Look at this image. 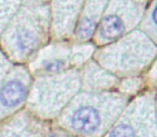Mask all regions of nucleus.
<instances>
[{
	"mask_svg": "<svg viewBox=\"0 0 157 137\" xmlns=\"http://www.w3.org/2000/svg\"><path fill=\"white\" fill-rule=\"evenodd\" d=\"M51 0H23V5H48Z\"/></svg>",
	"mask_w": 157,
	"mask_h": 137,
	"instance_id": "f3484780",
	"label": "nucleus"
},
{
	"mask_svg": "<svg viewBox=\"0 0 157 137\" xmlns=\"http://www.w3.org/2000/svg\"><path fill=\"white\" fill-rule=\"evenodd\" d=\"M150 0H109L95 31V42L108 45L133 31L141 23Z\"/></svg>",
	"mask_w": 157,
	"mask_h": 137,
	"instance_id": "39448f33",
	"label": "nucleus"
},
{
	"mask_svg": "<svg viewBox=\"0 0 157 137\" xmlns=\"http://www.w3.org/2000/svg\"><path fill=\"white\" fill-rule=\"evenodd\" d=\"M80 89L81 70L78 67L59 74L37 76L27 96V111L40 120L58 117Z\"/></svg>",
	"mask_w": 157,
	"mask_h": 137,
	"instance_id": "7ed1b4c3",
	"label": "nucleus"
},
{
	"mask_svg": "<svg viewBox=\"0 0 157 137\" xmlns=\"http://www.w3.org/2000/svg\"><path fill=\"white\" fill-rule=\"evenodd\" d=\"M122 93L129 96L130 93H135L136 91L140 89L141 87V81L139 78H136L135 76H128L127 78L123 79L120 84H118Z\"/></svg>",
	"mask_w": 157,
	"mask_h": 137,
	"instance_id": "2eb2a0df",
	"label": "nucleus"
},
{
	"mask_svg": "<svg viewBox=\"0 0 157 137\" xmlns=\"http://www.w3.org/2000/svg\"><path fill=\"white\" fill-rule=\"evenodd\" d=\"M30 86L28 67H12L0 83V121L15 114L26 103Z\"/></svg>",
	"mask_w": 157,
	"mask_h": 137,
	"instance_id": "0eeeda50",
	"label": "nucleus"
},
{
	"mask_svg": "<svg viewBox=\"0 0 157 137\" xmlns=\"http://www.w3.org/2000/svg\"><path fill=\"white\" fill-rule=\"evenodd\" d=\"M85 0H51V32L57 41L73 34Z\"/></svg>",
	"mask_w": 157,
	"mask_h": 137,
	"instance_id": "1a4fd4ad",
	"label": "nucleus"
},
{
	"mask_svg": "<svg viewBox=\"0 0 157 137\" xmlns=\"http://www.w3.org/2000/svg\"><path fill=\"white\" fill-rule=\"evenodd\" d=\"M120 81L105 71L96 61L92 60L83 65L81 71V88L85 91H112L118 87Z\"/></svg>",
	"mask_w": 157,
	"mask_h": 137,
	"instance_id": "f8f14e48",
	"label": "nucleus"
},
{
	"mask_svg": "<svg viewBox=\"0 0 157 137\" xmlns=\"http://www.w3.org/2000/svg\"><path fill=\"white\" fill-rule=\"evenodd\" d=\"M156 44L141 30L129 32L95 52V60L114 76H132L154 60Z\"/></svg>",
	"mask_w": 157,
	"mask_h": 137,
	"instance_id": "20e7f679",
	"label": "nucleus"
},
{
	"mask_svg": "<svg viewBox=\"0 0 157 137\" xmlns=\"http://www.w3.org/2000/svg\"><path fill=\"white\" fill-rule=\"evenodd\" d=\"M72 65V45L63 41L46 44L30 59L29 72L37 76L55 75L70 70Z\"/></svg>",
	"mask_w": 157,
	"mask_h": 137,
	"instance_id": "6e6552de",
	"label": "nucleus"
},
{
	"mask_svg": "<svg viewBox=\"0 0 157 137\" xmlns=\"http://www.w3.org/2000/svg\"><path fill=\"white\" fill-rule=\"evenodd\" d=\"M155 12H156V2L153 0L151 5H148L145 14L142 18V32L145 33L153 42H156V22H155Z\"/></svg>",
	"mask_w": 157,
	"mask_h": 137,
	"instance_id": "4468645a",
	"label": "nucleus"
},
{
	"mask_svg": "<svg viewBox=\"0 0 157 137\" xmlns=\"http://www.w3.org/2000/svg\"><path fill=\"white\" fill-rule=\"evenodd\" d=\"M109 0H85L78 16L74 37L78 43H85L92 39L105 11Z\"/></svg>",
	"mask_w": 157,
	"mask_h": 137,
	"instance_id": "9b49d317",
	"label": "nucleus"
},
{
	"mask_svg": "<svg viewBox=\"0 0 157 137\" xmlns=\"http://www.w3.org/2000/svg\"><path fill=\"white\" fill-rule=\"evenodd\" d=\"M22 5L23 0H0V37Z\"/></svg>",
	"mask_w": 157,
	"mask_h": 137,
	"instance_id": "ddd939ff",
	"label": "nucleus"
},
{
	"mask_svg": "<svg viewBox=\"0 0 157 137\" xmlns=\"http://www.w3.org/2000/svg\"><path fill=\"white\" fill-rule=\"evenodd\" d=\"M48 137H70V136H63V134H59V133H54V134L48 135Z\"/></svg>",
	"mask_w": 157,
	"mask_h": 137,
	"instance_id": "a211bd4d",
	"label": "nucleus"
},
{
	"mask_svg": "<svg viewBox=\"0 0 157 137\" xmlns=\"http://www.w3.org/2000/svg\"><path fill=\"white\" fill-rule=\"evenodd\" d=\"M50 32V5H22L0 37L3 54L10 61L30 60L46 45Z\"/></svg>",
	"mask_w": 157,
	"mask_h": 137,
	"instance_id": "f03ea898",
	"label": "nucleus"
},
{
	"mask_svg": "<svg viewBox=\"0 0 157 137\" xmlns=\"http://www.w3.org/2000/svg\"><path fill=\"white\" fill-rule=\"evenodd\" d=\"M127 104L122 92L82 90L59 114L58 125L76 137H102Z\"/></svg>",
	"mask_w": 157,
	"mask_h": 137,
	"instance_id": "f257e3e1",
	"label": "nucleus"
},
{
	"mask_svg": "<svg viewBox=\"0 0 157 137\" xmlns=\"http://www.w3.org/2000/svg\"><path fill=\"white\" fill-rule=\"evenodd\" d=\"M11 67H12V62L3 54L2 50L0 49V83L2 81V79L8 74V72L11 70Z\"/></svg>",
	"mask_w": 157,
	"mask_h": 137,
	"instance_id": "dca6fc26",
	"label": "nucleus"
},
{
	"mask_svg": "<svg viewBox=\"0 0 157 137\" xmlns=\"http://www.w3.org/2000/svg\"><path fill=\"white\" fill-rule=\"evenodd\" d=\"M0 137H48V134L43 122L24 110L0 124Z\"/></svg>",
	"mask_w": 157,
	"mask_h": 137,
	"instance_id": "9d476101",
	"label": "nucleus"
},
{
	"mask_svg": "<svg viewBox=\"0 0 157 137\" xmlns=\"http://www.w3.org/2000/svg\"><path fill=\"white\" fill-rule=\"evenodd\" d=\"M103 137H156L154 93H144L128 103Z\"/></svg>",
	"mask_w": 157,
	"mask_h": 137,
	"instance_id": "423d86ee",
	"label": "nucleus"
}]
</instances>
